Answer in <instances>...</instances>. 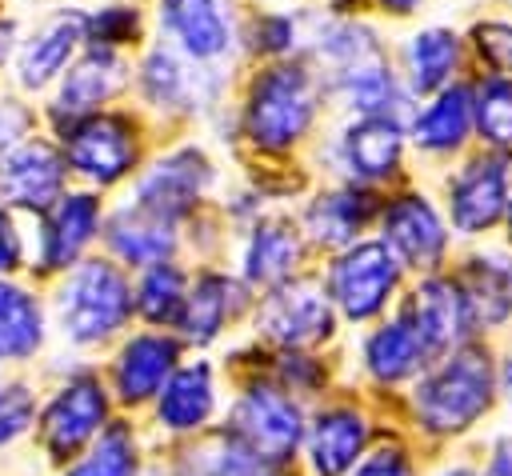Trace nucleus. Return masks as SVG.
I'll list each match as a JSON object with an SVG mask.
<instances>
[{
    "mask_svg": "<svg viewBox=\"0 0 512 476\" xmlns=\"http://www.w3.org/2000/svg\"><path fill=\"white\" fill-rule=\"evenodd\" d=\"M508 220H512V208H508Z\"/></svg>",
    "mask_w": 512,
    "mask_h": 476,
    "instance_id": "nucleus-49",
    "label": "nucleus"
},
{
    "mask_svg": "<svg viewBox=\"0 0 512 476\" xmlns=\"http://www.w3.org/2000/svg\"><path fill=\"white\" fill-rule=\"evenodd\" d=\"M136 452H132V432L124 424H112L100 432L92 452L68 472V476H132Z\"/></svg>",
    "mask_w": 512,
    "mask_h": 476,
    "instance_id": "nucleus-33",
    "label": "nucleus"
},
{
    "mask_svg": "<svg viewBox=\"0 0 512 476\" xmlns=\"http://www.w3.org/2000/svg\"><path fill=\"white\" fill-rule=\"evenodd\" d=\"M68 164L100 184L120 180L132 160H136V140L132 124L124 116H84L80 124L68 128Z\"/></svg>",
    "mask_w": 512,
    "mask_h": 476,
    "instance_id": "nucleus-7",
    "label": "nucleus"
},
{
    "mask_svg": "<svg viewBox=\"0 0 512 476\" xmlns=\"http://www.w3.org/2000/svg\"><path fill=\"white\" fill-rule=\"evenodd\" d=\"M28 132V112L16 100H0V144H16Z\"/></svg>",
    "mask_w": 512,
    "mask_h": 476,
    "instance_id": "nucleus-41",
    "label": "nucleus"
},
{
    "mask_svg": "<svg viewBox=\"0 0 512 476\" xmlns=\"http://www.w3.org/2000/svg\"><path fill=\"white\" fill-rule=\"evenodd\" d=\"M468 116H472L468 88H448V92H440L436 104H428V112L416 116L412 136H416L420 148H436V152L456 148L464 140V132H468Z\"/></svg>",
    "mask_w": 512,
    "mask_h": 476,
    "instance_id": "nucleus-29",
    "label": "nucleus"
},
{
    "mask_svg": "<svg viewBox=\"0 0 512 476\" xmlns=\"http://www.w3.org/2000/svg\"><path fill=\"white\" fill-rule=\"evenodd\" d=\"M384 244L408 268H436L444 256L448 232L424 196H400L384 212Z\"/></svg>",
    "mask_w": 512,
    "mask_h": 476,
    "instance_id": "nucleus-12",
    "label": "nucleus"
},
{
    "mask_svg": "<svg viewBox=\"0 0 512 476\" xmlns=\"http://www.w3.org/2000/svg\"><path fill=\"white\" fill-rule=\"evenodd\" d=\"M428 356H432V352L424 348L420 332H416L404 316L392 320V324H384V328H376V332L368 336V344H364V364H368V372H372L376 380H404V376H412Z\"/></svg>",
    "mask_w": 512,
    "mask_h": 476,
    "instance_id": "nucleus-23",
    "label": "nucleus"
},
{
    "mask_svg": "<svg viewBox=\"0 0 512 476\" xmlns=\"http://www.w3.org/2000/svg\"><path fill=\"white\" fill-rule=\"evenodd\" d=\"M464 296L472 320L500 324L512 316V260L508 256H476L464 272Z\"/></svg>",
    "mask_w": 512,
    "mask_h": 476,
    "instance_id": "nucleus-25",
    "label": "nucleus"
},
{
    "mask_svg": "<svg viewBox=\"0 0 512 476\" xmlns=\"http://www.w3.org/2000/svg\"><path fill=\"white\" fill-rule=\"evenodd\" d=\"M404 320L420 332L424 348L436 356V352H444V348H452V344H460V340L468 336L472 308H468L464 288H456V284L432 276V280H424V284L412 292V300H408V308H404Z\"/></svg>",
    "mask_w": 512,
    "mask_h": 476,
    "instance_id": "nucleus-9",
    "label": "nucleus"
},
{
    "mask_svg": "<svg viewBox=\"0 0 512 476\" xmlns=\"http://www.w3.org/2000/svg\"><path fill=\"white\" fill-rule=\"evenodd\" d=\"M104 420V392L96 380L80 376L72 384L60 388V396L48 404L44 412V424H40V436H44V448L52 456H72Z\"/></svg>",
    "mask_w": 512,
    "mask_h": 476,
    "instance_id": "nucleus-14",
    "label": "nucleus"
},
{
    "mask_svg": "<svg viewBox=\"0 0 512 476\" xmlns=\"http://www.w3.org/2000/svg\"><path fill=\"white\" fill-rule=\"evenodd\" d=\"M260 328L264 336L292 348L312 344L332 332V304L316 280H292V284H280L260 304Z\"/></svg>",
    "mask_w": 512,
    "mask_h": 476,
    "instance_id": "nucleus-8",
    "label": "nucleus"
},
{
    "mask_svg": "<svg viewBox=\"0 0 512 476\" xmlns=\"http://www.w3.org/2000/svg\"><path fill=\"white\" fill-rule=\"evenodd\" d=\"M500 388H504V396H508V404H512V356H508L504 368H500Z\"/></svg>",
    "mask_w": 512,
    "mask_h": 476,
    "instance_id": "nucleus-45",
    "label": "nucleus"
},
{
    "mask_svg": "<svg viewBox=\"0 0 512 476\" xmlns=\"http://www.w3.org/2000/svg\"><path fill=\"white\" fill-rule=\"evenodd\" d=\"M16 256H20L16 228H12V220L0 212V272H4V268H12V264H16Z\"/></svg>",
    "mask_w": 512,
    "mask_h": 476,
    "instance_id": "nucleus-43",
    "label": "nucleus"
},
{
    "mask_svg": "<svg viewBox=\"0 0 512 476\" xmlns=\"http://www.w3.org/2000/svg\"><path fill=\"white\" fill-rule=\"evenodd\" d=\"M12 40H16V24L12 20H0V64L12 56Z\"/></svg>",
    "mask_w": 512,
    "mask_h": 476,
    "instance_id": "nucleus-44",
    "label": "nucleus"
},
{
    "mask_svg": "<svg viewBox=\"0 0 512 476\" xmlns=\"http://www.w3.org/2000/svg\"><path fill=\"white\" fill-rule=\"evenodd\" d=\"M476 124L492 144H512V84L484 80L476 88Z\"/></svg>",
    "mask_w": 512,
    "mask_h": 476,
    "instance_id": "nucleus-34",
    "label": "nucleus"
},
{
    "mask_svg": "<svg viewBox=\"0 0 512 476\" xmlns=\"http://www.w3.org/2000/svg\"><path fill=\"white\" fill-rule=\"evenodd\" d=\"M232 304H236V284H232L228 276H220V272H208V276L196 280L192 296L184 300L180 324H184V332H188L192 340L204 344V340H212V336L224 328Z\"/></svg>",
    "mask_w": 512,
    "mask_h": 476,
    "instance_id": "nucleus-28",
    "label": "nucleus"
},
{
    "mask_svg": "<svg viewBox=\"0 0 512 476\" xmlns=\"http://www.w3.org/2000/svg\"><path fill=\"white\" fill-rule=\"evenodd\" d=\"M160 20L196 60H212L228 48V24L216 0H164Z\"/></svg>",
    "mask_w": 512,
    "mask_h": 476,
    "instance_id": "nucleus-21",
    "label": "nucleus"
},
{
    "mask_svg": "<svg viewBox=\"0 0 512 476\" xmlns=\"http://www.w3.org/2000/svg\"><path fill=\"white\" fill-rule=\"evenodd\" d=\"M32 420V396L20 384L0 388V444L16 440Z\"/></svg>",
    "mask_w": 512,
    "mask_h": 476,
    "instance_id": "nucleus-38",
    "label": "nucleus"
},
{
    "mask_svg": "<svg viewBox=\"0 0 512 476\" xmlns=\"http://www.w3.org/2000/svg\"><path fill=\"white\" fill-rule=\"evenodd\" d=\"M4 296H8V284H0V304H4Z\"/></svg>",
    "mask_w": 512,
    "mask_h": 476,
    "instance_id": "nucleus-48",
    "label": "nucleus"
},
{
    "mask_svg": "<svg viewBox=\"0 0 512 476\" xmlns=\"http://www.w3.org/2000/svg\"><path fill=\"white\" fill-rule=\"evenodd\" d=\"M300 260V232L288 220H264L256 224L248 252H244V272L256 284H276L292 272V264Z\"/></svg>",
    "mask_w": 512,
    "mask_h": 476,
    "instance_id": "nucleus-26",
    "label": "nucleus"
},
{
    "mask_svg": "<svg viewBox=\"0 0 512 476\" xmlns=\"http://www.w3.org/2000/svg\"><path fill=\"white\" fill-rule=\"evenodd\" d=\"M316 112V84L300 64H276L260 72L248 96V132L264 148H288L304 136Z\"/></svg>",
    "mask_w": 512,
    "mask_h": 476,
    "instance_id": "nucleus-2",
    "label": "nucleus"
},
{
    "mask_svg": "<svg viewBox=\"0 0 512 476\" xmlns=\"http://www.w3.org/2000/svg\"><path fill=\"white\" fill-rule=\"evenodd\" d=\"M344 164L352 176H388L400 160V124L392 116H364L344 132Z\"/></svg>",
    "mask_w": 512,
    "mask_h": 476,
    "instance_id": "nucleus-22",
    "label": "nucleus"
},
{
    "mask_svg": "<svg viewBox=\"0 0 512 476\" xmlns=\"http://www.w3.org/2000/svg\"><path fill=\"white\" fill-rule=\"evenodd\" d=\"M56 312L72 340H100V336L116 332L132 312L128 280L112 264L88 260L60 284Z\"/></svg>",
    "mask_w": 512,
    "mask_h": 476,
    "instance_id": "nucleus-3",
    "label": "nucleus"
},
{
    "mask_svg": "<svg viewBox=\"0 0 512 476\" xmlns=\"http://www.w3.org/2000/svg\"><path fill=\"white\" fill-rule=\"evenodd\" d=\"M176 340L168 336H136L124 344L120 360H116V388L124 400H148L152 392H160L164 380H172L176 368Z\"/></svg>",
    "mask_w": 512,
    "mask_h": 476,
    "instance_id": "nucleus-18",
    "label": "nucleus"
},
{
    "mask_svg": "<svg viewBox=\"0 0 512 476\" xmlns=\"http://www.w3.org/2000/svg\"><path fill=\"white\" fill-rule=\"evenodd\" d=\"M84 40V16L76 12H64V16H52L24 48H20V60H16V80L24 88H40L48 84L64 64L68 56L76 52V44Z\"/></svg>",
    "mask_w": 512,
    "mask_h": 476,
    "instance_id": "nucleus-17",
    "label": "nucleus"
},
{
    "mask_svg": "<svg viewBox=\"0 0 512 476\" xmlns=\"http://www.w3.org/2000/svg\"><path fill=\"white\" fill-rule=\"evenodd\" d=\"M124 76H128V64L116 52H108V48L84 52L72 64V72L64 76V88L56 96V112L60 116H84V112H92L100 100H108L112 92H120Z\"/></svg>",
    "mask_w": 512,
    "mask_h": 476,
    "instance_id": "nucleus-15",
    "label": "nucleus"
},
{
    "mask_svg": "<svg viewBox=\"0 0 512 476\" xmlns=\"http://www.w3.org/2000/svg\"><path fill=\"white\" fill-rule=\"evenodd\" d=\"M352 476H412V468H408V460L396 448H384V452L368 456Z\"/></svg>",
    "mask_w": 512,
    "mask_h": 476,
    "instance_id": "nucleus-40",
    "label": "nucleus"
},
{
    "mask_svg": "<svg viewBox=\"0 0 512 476\" xmlns=\"http://www.w3.org/2000/svg\"><path fill=\"white\" fill-rule=\"evenodd\" d=\"M476 48L492 68L512 72V24H480L476 28Z\"/></svg>",
    "mask_w": 512,
    "mask_h": 476,
    "instance_id": "nucleus-39",
    "label": "nucleus"
},
{
    "mask_svg": "<svg viewBox=\"0 0 512 476\" xmlns=\"http://www.w3.org/2000/svg\"><path fill=\"white\" fill-rule=\"evenodd\" d=\"M320 56L332 68L336 88L344 92V100L352 108H360L364 116H388V108L400 100L388 60L380 52V44L372 40V32L364 28H336L328 32V40L320 44Z\"/></svg>",
    "mask_w": 512,
    "mask_h": 476,
    "instance_id": "nucleus-4",
    "label": "nucleus"
},
{
    "mask_svg": "<svg viewBox=\"0 0 512 476\" xmlns=\"http://www.w3.org/2000/svg\"><path fill=\"white\" fill-rule=\"evenodd\" d=\"M372 212V200L364 192H352V188H340V192H324L312 200L308 208V232L320 240V244H348L356 236V228L368 220Z\"/></svg>",
    "mask_w": 512,
    "mask_h": 476,
    "instance_id": "nucleus-27",
    "label": "nucleus"
},
{
    "mask_svg": "<svg viewBox=\"0 0 512 476\" xmlns=\"http://www.w3.org/2000/svg\"><path fill=\"white\" fill-rule=\"evenodd\" d=\"M436 476H476V472L464 468V464H456V468H444V472H436Z\"/></svg>",
    "mask_w": 512,
    "mask_h": 476,
    "instance_id": "nucleus-47",
    "label": "nucleus"
},
{
    "mask_svg": "<svg viewBox=\"0 0 512 476\" xmlns=\"http://www.w3.org/2000/svg\"><path fill=\"white\" fill-rule=\"evenodd\" d=\"M492 404V364L480 348L452 352L416 388V416L428 432L452 436L472 428Z\"/></svg>",
    "mask_w": 512,
    "mask_h": 476,
    "instance_id": "nucleus-1",
    "label": "nucleus"
},
{
    "mask_svg": "<svg viewBox=\"0 0 512 476\" xmlns=\"http://www.w3.org/2000/svg\"><path fill=\"white\" fill-rule=\"evenodd\" d=\"M228 436L240 440L248 452L276 464L296 452V444L304 436V420H300V408L292 396H284L272 384H256L236 400Z\"/></svg>",
    "mask_w": 512,
    "mask_h": 476,
    "instance_id": "nucleus-5",
    "label": "nucleus"
},
{
    "mask_svg": "<svg viewBox=\"0 0 512 476\" xmlns=\"http://www.w3.org/2000/svg\"><path fill=\"white\" fill-rule=\"evenodd\" d=\"M380 4H384V8H392V12H408L416 0H380Z\"/></svg>",
    "mask_w": 512,
    "mask_h": 476,
    "instance_id": "nucleus-46",
    "label": "nucleus"
},
{
    "mask_svg": "<svg viewBox=\"0 0 512 476\" xmlns=\"http://www.w3.org/2000/svg\"><path fill=\"white\" fill-rule=\"evenodd\" d=\"M504 188H508V164L500 156L468 160L456 180L448 184L452 196V224L460 232H480L500 220L504 212Z\"/></svg>",
    "mask_w": 512,
    "mask_h": 476,
    "instance_id": "nucleus-13",
    "label": "nucleus"
},
{
    "mask_svg": "<svg viewBox=\"0 0 512 476\" xmlns=\"http://www.w3.org/2000/svg\"><path fill=\"white\" fill-rule=\"evenodd\" d=\"M212 372L204 364H188V368H176L172 380L164 384L160 392V424L176 428V432H188V428H200L208 416H212Z\"/></svg>",
    "mask_w": 512,
    "mask_h": 476,
    "instance_id": "nucleus-24",
    "label": "nucleus"
},
{
    "mask_svg": "<svg viewBox=\"0 0 512 476\" xmlns=\"http://www.w3.org/2000/svg\"><path fill=\"white\" fill-rule=\"evenodd\" d=\"M100 220V204L88 192H72L60 196L44 220V236H40V260L48 268H64L68 260H76V252L92 240Z\"/></svg>",
    "mask_w": 512,
    "mask_h": 476,
    "instance_id": "nucleus-16",
    "label": "nucleus"
},
{
    "mask_svg": "<svg viewBox=\"0 0 512 476\" xmlns=\"http://www.w3.org/2000/svg\"><path fill=\"white\" fill-rule=\"evenodd\" d=\"M460 56V44L452 32L444 28H428V32H416L412 44H408V72H412V88L416 92H432L448 80L452 64Z\"/></svg>",
    "mask_w": 512,
    "mask_h": 476,
    "instance_id": "nucleus-30",
    "label": "nucleus"
},
{
    "mask_svg": "<svg viewBox=\"0 0 512 476\" xmlns=\"http://www.w3.org/2000/svg\"><path fill=\"white\" fill-rule=\"evenodd\" d=\"M60 184H64V160L44 140L16 144L0 156V196L12 204L48 208L52 200H60Z\"/></svg>",
    "mask_w": 512,
    "mask_h": 476,
    "instance_id": "nucleus-10",
    "label": "nucleus"
},
{
    "mask_svg": "<svg viewBox=\"0 0 512 476\" xmlns=\"http://www.w3.org/2000/svg\"><path fill=\"white\" fill-rule=\"evenodd\" d=\"M108 244L128 264H164L172 252V220L144 204L120 208L108 224Z\"/></svg>",
    "mask_w": 512,
    "mask_h": 476,
    "instance_id": "nucleus-20",
    "label": "nucleus"
},
{
    "mask_svg": "<svg viewBox=\"0 0 512 476\" xmlns=\"http://www.w3.org/2000/svg\"><path fill=\"white\" fill-rule=\"evenodd\" d=\"M364 432H368L364 420L348 408L320 412L308 432V456L316 476H344L364 452Z\"/></svg>",
    "mask_w": 512,
    "mask_h": 476,
    "instance_id": "nucleus-19",
    "label": "nucleus"
},
{
    "mask_svg": "<svg viewBox=\"0 0 512 476\" xmlns=\"http://www.w3.org/2000/svg\"><path fill=\"white\" fill-rule=\"evenodd\" d=\"M200 476H276V468H272V460L248 452L240 440L228 436L212 456L200 460Z\"/></svg>",
    "mask_w": 512,
    "mask_h": 476,
    "instance_id": "nucleus-36",
    "label": "nucleus"
},
{
    "mask_svg": "<svg viewBox=\"0 0 512 476\" xmlns=\"http://www.w3.org/2000/svg\"><path fill=\"white\" fill-rule=\"evenodd\" d=\"M144 92H148V100L152 104H176L180 96H184V88H188V76H184V68H180V60L172 56V52H164V48H156L148 60H144Z\"/></svg>",
    "mask_w": 512,
    "mask_h": 476,
    "instance_id": "nucleus-35",
    "label": "nucleus"
},
{
    "mask_svg": "<svg viewBox=\"0 0 512 476\" xmlns=\"http://www.w3.org/2000/svg\"><path fill=\"white\" fill-rule=\"evenodd\" d=\"M392 288H396V256L388 244H376V240L348 248L328 272V292L352 320L380 312Z\"/></svg>",
    "mask_w": 512,
    "mask_h": 476,
    "instance_id": "nucleus-6",
    "label": "nucleus"
},
{
    "mask_svg": "<svg viewBox=\"0 0 512 476\" xmlns=\"http://www.w3.org/2000/svg\"><path fill=\"white\" fill-rule=\"evenodd\" d=\"M184 276L172 268V264H152L140 280V292H136V304L148 320H172L184 312Z\"/></svg>",
    "mask_w": 512,
    "mask_h": 476,
    "instance_id": "nucleus-32",
    "label": "nucleus"
},
{
    "mask_svg": "<svg viewBox=\"0 0 512 476\" xmlns=\"http://www.w3.org/2000/svg\"><path fill=\"white\" fill-rule=\"evenodd\" d=\"M208 180H212V168H208L204 152L180 148V152L156 160V164L140 176V184H136V204H144V208H152V212H160V216L172 220V216H180V212L208 188Z\"/></svg>",
    "mask_w": 512,
    "mask_h": 476,
    "instance_id": "nucleus-11",
    "label": "nucleus"
},
{
    "mask_svg": "<svg viewBox=\"0 0 512 476\" xmlns=\"http://www.w3.org/2000/svg\"><path fill=\"white\" fill-rule=\"evenodd\" d=\"M40 344V308L28 292L8 288L0 304V360H20Z\"/></svg>",
    "mask_w": 512,
    "mask_h": 476,
    "instance_id": "nucleus-31",
    "label": "nucleus"
},
{
    "mask_svg": "<svg viewBox=\"0 0 512 476\" xmlns=\"http://www.w3.org/2000/svg\"><path fill=\"white\" fill-rule=\"evenodd\" d=\"M484 476H512V436H500L492 444V460H488Z\"/></svg>",
    "mask_w": 512,
    "mask_h": 476,
    "instance_id": "nucleus-42",
    "label": "nucleus"
},
{
    "mask_svg": "<svg viewBox=\"0 0 512 476\" xmlns=\"http://www.w3.org/2000/svg\"><path fill=\"white\" fill-rule=\"evenodd\" d=\"M136 12L132 8H100L96 16H84V36L100 48V44H120L128 36H136Z\"/></svg>",
    "mask_w": 512,
    "mask_h": 476,
    "instance_id": "nucleus-37",
    "label": "nucleus"
}]
</instances>
